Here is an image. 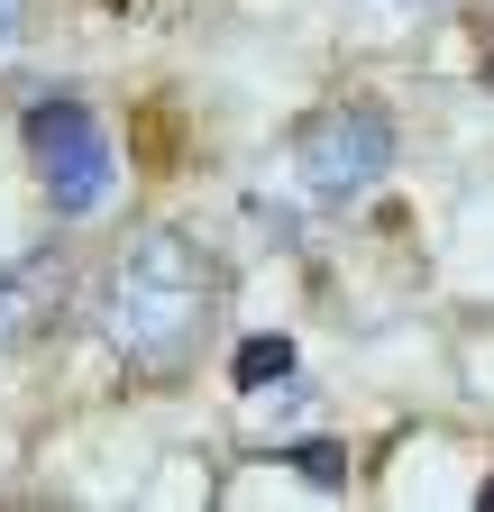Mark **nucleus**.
Segmentation results:
<instances>
[{
    "mask_svg": "<svg viewBox=\"0 0 494 512\" xmlns=\"http://www.w3.org/2000/svg\"><path fill=\"white\" fill-rule=\"evenodd\" d=\"M19 37V0H0V46H10Z\"/></svg>",
    "mask_w": 494,
    "mask_h": 512,
    "instance_id": "obj_7",
    "label": "nucleus"
},
{
    "mask_svg": "<svg viewBox=\"0 0 494 512\" xmlns=\"http://www.w3.org/2000/svg\"><path fill=\"white\" fill-rule=\"evenodd\" d=\"M55 311H65V247H37L19 266H0V348H28Z\"/></svg>",
    "mask_w": 494,
    "mask_h": 512,
    "instance_id": "obj_4",
    "label": "nucleus"
},
{
    "mask_svg": "<svg viewBox=\"0 0 494 512\" xmlns=\"http://www.w3.org/2000/svg\"><path fill=\"white\" fill-rule=\"evenodd\" d=\"M284 375H293V339L284 330L238 339V357H229V384H238V394H266V384H284Z\"/></svg>",
    "mask_w": 494,
    "mask_h": 512,
    "instance_id": "obj_5",
    "label": "nucleus"
},
{
    "mask_svg": "<svg viewBox=\"0 0 494 512\" xmlns=\"http://www.w3.org/2000/svg\"><path fill=\"white\" fill-rule=\"evenodd\" d=\"M476 503H485V512H494V476H485V494H476Z\"/></svg>",
    "mask_w": 494,
    "mask_h": 512,
    "instance_id": "obj_8",
    "label": "nucleus"
},
{
    "mask_svg": "<svg viewBox=\"0 0 494 512\" xmlns=\"http://www.w3.org/2000/svg\"><path fill=\"white\" fill-rule=\"evenodd\" d=\"M19 138H28V165H37V192H46L55 220H92L110 192H119L110 128L92 119L83 92H37L28 119H19Z\"/></svg>",
    "mask_w": 494,
    "mask_h": 512,
    "instance_id": "obj_3",
    "label": "nucleus"
},
{
    "mask_svg": "<svg viewBox=\"0 0 494 512\" xmlns=\"http://www.w3.org/2000/svg\"><path fill=\"white\" fill-rule=\"evenodd\" d=\"M220 311V266L193 229H138L101 275V330L138 375H183Z\"/></svg>",
    "mask_w": 494,
    "mask_h": 512,
    "instance_id": "obj_1",
    "label": "nucleus"
},
{
    "mask_svg": "<svg viewBox=\"0 0 494 512\" xmlns=\"http://www.w3.org/2000/svg\"><path fill=\"white\" fill-rule=\"evenodd\" d=\"M394 165H403V128H394L385 101H366V92H339L321 110H302V128H293V183L312 192L321 211L366 202Z\"/></svg>",
    "mask_w": 494,
    "mask_h": 512,
    "instance_id": "obj_2",
    "label": "nucleus"
},
{
    "mask_svg": "<svg viewBox=\"0 0 494 512\" xmlns=\"http://www.w3.org/2000/svg\"><path fill=\"white\" fill-rule=\"evenodd\" d=\"M284 458H293L302 476H321V485H348V467H339V448H330V439H302V448H284Z\"/></svg>",
    "mask_w": 494,
    "mask_h": 512,
    "instance_id": "obj_6",
    "label": "nucleus"
}]
</instances>
